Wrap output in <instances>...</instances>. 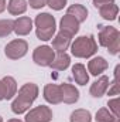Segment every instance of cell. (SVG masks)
Returning <instances> with one entry per match:
<instances>
[{"mask_svg":"<svg viewBox=\"0 0 120 122\" xmlns=\"http://www.w3.org/2000/svg\"><path fill=\"white\" fill-rule=\"evenodd\" d=\"M109 77H106V75H100L92 85H90V95L92 97H95V98H100V97H103L106 91H107V88H109Z\"/></svg>","mask_w":120,"mask_h":122,"instance_id":"cell-12","label":"cell"},{"mask_svg":"<svg viewBox=\"0 0 120 122\" xmlns=\"http://www.w3.org/2000/svg\"><path fill=\"white\" fill-rule=\"evenodd\" d=\"M0 122H3V118H1V117H0Z\"/></svg>","mask_w":120,"mask_h":122,"instance_id":"cell-32","label":"cell"},{"mask_svg":"<svg viewBox=\"0 0 120 122\" xmlns=\"http://www.w3.org/2000/svg\"><path fill=\"white\" fill-rule=\"evenodd\" d=\"M69 64H71V57L66 53H55V57L50 67L57 71H64L69 67Z\"/></svg>","mask_w":120,"mask_h":122,"instance_id":"cell-17","label":"cell"},{"mask_svg":"<svg viewBox=\"0 0 120 122\" xmlns=\"http://www.w3.org/2000/svg\"><path fill=\"white\" fill-rule=\"evenodd\" d=\"M32 30V20L27 16H21L14 20V29L13 31L17 36H27Z\"/></svg>","mask_w":120,"mask_h":122,"instance_id":"cell-13","label":"cell"},{"mask_svg":"<svg viewBox=\"0 0 120 122\" xmlns=\"http://www.w3.org/2000/svg\"><path fill=\"white\" fill-rule=\"evenodd\" d=\"M66 1H68V0H47V4H48L52 10L60 11V10H62V9L66 6Z\"/></svg>","mask_w":120,"mask_h":122,"instance_id":"cell-25","label":"cell"},{"mask_svg":"<svg viewBox=\"0 0 120 122\" xmlns=\"http://www.w3.org/2000/svg\"><path fill=\"white\" fill-rule=\"evenodd\" d=\"M71 43H72V36L60 30V33H57L52 37V50L55 53H66V50L71 47Z\"/></svg>","mask_w":120,"mask_h":122,"instance_id":"cell-8","label":"cell"},{"mask_svg":"<svg viewBox=\"0 0 120 122\" xmlns=\"http://www.w3.org/2000/svg\"><path fill=\"white\" fill-rule=\"evenodd\" d=\"M72 77L79 85H86L89 82V74L83 64H75L72 67Z\"/></svg>","mask_w":120,"mask_h":122,"instance_id":"cell-15","label":"cell"},{"mask_svg":"<svg viewBox=\"0 0 120 122\" xmlns=\"http://www.w3.org/2000/svg\"><path fill=\"white\" fill-rule=\"evenodd\" d=\"M55 57V51L50 46H40L32 53V61L40 67H50Z\"/></svg>","mask_w":120,"mask_h":122,"instance_id":"cell-6","label":"cell"},{"mask_svg":"<svg viewBox=\"0 0 120 122\" xmlns=\"http://www.w3.org/2000/svg\"><path fill=\"white\" fill-rule=\"evenodd\" d=\"M109 90V95H119V81H113V84H112V87L110 88H107Z\"/></svg>","mask_w":120,"mask_h":122,"instance_id":"cell-28","label":"cell"},{"mask_svg":"<svg viewBox=\"0 0 120 122\" xmlns=\"http://www.w3.org/2000/svg\"><path fill=\"white\" fill-rule=\"evenodd\" d=\"M3 85H4V94H6V99H11L16 94H17V82L13 77L6 75L1 78Z\"/></svg>","mask_w":120,"mask_h":122,"instance_id":"cell-19","label":"cell"},{"mask_svg":"<svg viewBox=\"0 0 120 122\" xmlns=\"http://www.w3.org/2000/svg\"><path fill=\"white\" fill-rule=\"evenodd\" d=\"M112 3H115V0H93V6L96 9H102V7L112 4Z\"/></svg>","mask_w":120,"mask_h":122,"instance_id":"cell-27","label":"cell"},{"mask_svg":"<svg viewBox=\"0 0 120 122\" xmlns=\"http://www.w3.org/2000/svg\"><path fill=\"white\" fill-rule=\"evenodd\" d=\"M97 51V44L92 36H81L71 43V53L76 58H89Z\"/></svg>","mask_w":120,"mask_h":122,"instance_id":"cell-3","label":"cell"},{"mask_svg":"<svg viewBox=\"0 0 120 122\" xmlns=\"http://www.w3.org/2000/svg\"><path fill=\"white\" fill-rule=\"evenodd\" d=\"M34 24H35L37 38H40L42 41L52 40V37L55 36V31H57V21H55L54 16H51L50 13H40L35 17Z\"/></svg>","mask_w":120,"mask_h":122,"instance_id":"cell-2","label":"cell"},{"mask_svg":"<svg viewBox=\"0 0 120 122\" xmlns=\"http://www.w3.org/2000/svg\"><path fill=\"white\" fill-rule=\"evenodd\" d=\"M99 13L102 16V19L105 20H109V21H113L117 19V14H119V6L116 3H112V4H107L102 9H99Z\"/></svg>","mask_w":120,"mask_h":122,"instance_id":"cell-20","label":"cell"},{"mask_svg":"<svg viewBox=\"0 0 120 122\" xmlns=\"http://www.w3.org/2000/svg\"><path fill=\"white\" fill-rule=\"evenodd\" d=\"M79 24L81 23L76 19H74L69 14H65L60 21V29H61V31H64V33H66V34H69V36L74 37L79 31Z\"/></svg>","mask_w":120,"mask_h":122,"instance_id":"cell-10","label":"cell"},{"mask_svg":"<svg viewBox=\"0 0 120 122\" xmlns=\"http://www.w3.org/2000/svg\"><path fill=\"white\" fill-rule=\"evenodd\" d=\"M61 98L65 104H75L79 99V91L71 84H61Z\"/></svg>","mask_w":120,"mask_h":122,"instance_id":"cell-11","label":"cell"},{"mask_svg":"<svg viewBox=\"0 0 120 122\" xmlns=\"http://www.w3.org/2000/svg\"><path fill=\"white\" fill-rule=\"evenodd\" d=\"M38 97V87L34 82H27L24 84L18 92L16 94L14 101L11 102V111L16 115H21L24 112H27L32 105V102L37 99Z\"/></svg>","mask_w":120,"mask_h":122,"instance_id":"cell-1","label":"cell"},{"mask_svg":"<svg viewBox=\"0 0 120 122\" xmlns=\"http://www.w3.org/2000/svg\"><path fill=\"white\" fill-rule=\"evenodd\" d=\"M69 122H92V114L88 109H75L71 114Z\"/></svg>","mask_w":120,"mask_h":122,"instance_id":"cell-21","label":"cell"},{"mask_svg":"<svg viewBox=\"0 0 120 122\" xmlns=\"http://www.w3.org/2000/svg\"><path fill=\"white\" fill-rule=\"evenodd\" d=\"M107 67H109V64H107V61L105 60L103 57H95L88 64V72H90L95 77H97L102 72H105L107 70Z\"/></svg>","mask_w":120,"mask_h":122,"instance_id":"cell-14","label":"cell"},{"mask_svg":"<svg viewBox=\"0 0 120 122\" xmlns=\"http://www.w3.org/2000/svg\"><path fill=\"white\" fill-rule=\"evenodd\" d=\"M7 122H23V121H20V119H10V121H7Z\"/></svg>","mask_w":120,"mask_h":122,"instance_id":"cell-31","label":"cell"},{"mask_svg":"<svg viewBox=\"0 0 120 122\" xmlns=\"http://www.w3.org/2000/svg\"><path fill=\"white\" fill-rule=\"evenodd\" d=\"M107 107H109V111L116 117V118H120V109H119V98H113V99H109L107 102Z\"/></svg>","mask_w":120,"mask_h":122,"instance_id":"cell-24","label":"cell"},{"mask_svg":"<svg viewBox=\"0 0 120 122\" xmlns=\"http://www.w3.org/2000/svg\"><path fill=\"white\" fill-rule=\"evenodd\" d=\"M52 121V111L50 107L40 105L30 109L26 115V122H51Z\"/></svg>","mask_w":120,"mask_h":122,"instance_id":"cell-7","label":"cell"},{"mask_svg":"<svg viewBox=\"0 0 120 122\" xmlns=\"http://www.w3.org/2000/svg\"><path fill=\"white\" fill-rule=\"evenodd\" d=\"M6 7H7L6 0H0V13H3V11L6 10Z\"/></svg>","mask_w":120,"mask_h":122,"instance_id":"cell-30","label":"cell"},{"mask_svg":"<svg viewBox=\"0 0 120 122\" xmlns=\"http://www.w3.org/2000/svg\"><path fill=\"white\" fill-rule=\"evenodd\" d=\"M6 99V94H4V85H3V81L0 80V101Z\"/></svg>","mask_w":120,"mask_h":122,"instance_id":"cell-29","label":"cell"},{"mask_svg":"<svg viewBox=\"0 0 120 122\" xmlns=\"http://www.w3.org/2000/svg\"><path fill=\"white\" fill-rule=\"evenodd\" d=\"M13 29H14V20L10 19L0 20V37H7L9 34L13 33Z\"/></svg>","mask_w":120,"mask_h":122,"instance_id":"cell-23","label":"cell"},{"mask_svg":"<svg viewBox=\"0 0 120 122\" xmlns=\"http://www.w3.org/2000/svg\"><path fill=\"white\" fill-rule=\"evenodd\" d=\"M115 122H119V119H116V121H115Z\"/></svg>","mask_w":120,"mask_h":122,"instance_id":"cell-33","label":"cell"},{"mask_svg":"<svg viewBox=\"0 0 120 122\" xmlns=\"http://www.w3.org/2000/svg\"><path fill=\"white\" fill-rule=\"evenodd\" d=\"M27 51H28V44L26 40H21V38L10 41L4 48V54L10 60H20L27 54Z\"/></svg>","mask_w":120,"mask_h":122,"instance_id":"cell-5","label":"cell"},{"mask_svg":"<svg viewBox=\"0 0 120 122\" xmlns=\"http://www.w3.org/2000/svg\"><path fill=\"white\" fill-rule=\"evenodd\" d=\"M97 40H99V44L107 48L110 54L116 56L120 51V33L116 27H112V26L102 27V30L99 31Z\"/></svg>","mask_w":120,"mask_h":122,"instance_id":"cell-4","label":"cell"},{"mask_svg":"<svg viewBox=\"0 0 120 122\" xmlns=\"http://www.w3.org/2000/svg\"><path fill=\"white\" fill-rule=\"evenodd\" d=\"M66 14L72 16V17L76 19L79 23H83V21H86V19H88V9H86L85 6H82V4L75 3V4H72V6L68 7Z\"/></svg>","mask_w":120,"mask_h":122,"instance_id":"cell-16","label":"cell"},{"mask_svg":"<svg viewBox=\"0 0 120 122\" xmlns=\"http://www.w3.org/2000/svg\"><path fill=\"white\" fill-rule=\"evenodd\" d=\"M116 119H119V118H116L107 108L97 109V112L95 115V121L96 122H115Z\"/></svg>","mask_w":120,"mask_h":122,"instance_id":"cell-22","label":"cell"},{"mask_svg":"<svg viewBox=\"0 0 120 122\" xmlns=\"http://www.w3.org/2000/svg\"><path fill=\"white\" fill-rule=\"evenodd\" d=\"M44 99L48 104H52V105L61 104L62 98H61L60 85H57V84H47L44 87Z\"/></svg>","mask_w":120,"mask_h":122,"instance_id":"cell-9","label":"cell"},{"mask_svg":"<svg viewBox=\"0 0 120 122\" xmlns=\"http://www.w3.org/2000/svg\"><path fill=\"white\" fill-rule=\"evenodd\" d=\"M7 10L13 16H20L27 10V0H9Z\"/></svg>","mask_w":120,"mask_h":122,"instance_id":"cell-18","label":"cell"},{"mask_svg":"<svg viewBox=\"0 0 120 122\" xmlns=\"http://www.w3.org/2000/svg\"><path fill=\"white\" fill-rule=\"evenodd\" d=\"M27 4H30L31 9L38 10V9H42V7L47 4V0H28Z\"/></svg>","mask_w":120,"mask_h":122,"instance_id":"cell-26","label":"cell"}]
</instances>
